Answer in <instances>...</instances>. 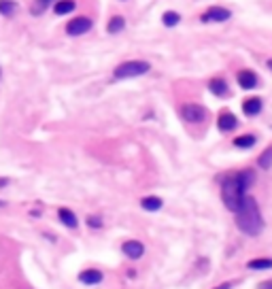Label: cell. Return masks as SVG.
<instances>
[{"instance_id":"1","label":"cell","mask_w":272,"mask_h":289,"mask_svg":"<svg viewBox=\"0 0 272 289\" xmlns=\"http://www.w3.org/2000/svg\"><path fill=\"white\" fill-rule=\"evenodd\" d=\"M255 183V173L251 168H245V170H238L236 174H228L223 176L221 181V198H223V204L228 206L232 213L238 211V206L242 204V198L247 196L249 187Z\"/></svg>"},{"instance_id":"2","label":"cell","mask_w":272,"mask_h":289,"mask_svg":"<svg viewBox=\"0 0 272 289\" xmlns=\"http://www.w3.org/2000/svg\"><path fill=\"white\" fill-rule=\"evenodd\" d=\"M236 228L240 232H245L247 236H259L264 232V217L255 198L251 196L242 198V204L236 211Z\"/></svg>"},{"instance_id":"3","label":"cell","mask_w":272,"mask_h":289,"mask_svg":"<svg viewBox=\"0 0 272 289\" xmlns=\"http://www.w3.org/2000/svg\"><path fill=\"white\" fill-rule=\"evenodd\" d=\"M151 70V64L145 60H128L115 66L113 77L115 79H134V77H143Z\"/></svg>"},{"instance_id":"4","label":"cell","mask_w":272,"mask_h":289,"mask_svg":"<svg viewBox=\"0 0 272 289\" xmlns=\"http://www.w3.org/2000/svg\"><path fill=\"white\" fill-rule=\"evenodd\" d=\"M181 117L187 123H202L208 117L206 109L202 104H196V102H189V104H183L181 107Z\"/></svg>"},{"instance_id":"5","label":"cell","mask_w":272,"mask_h":289,"mask_svg":"<svg viewBox=\"0 0 272 289\" xmlns=\"http://www.w3.org/2000/svg\"><path fill=\"white\" fill-rule=\"evenodd\" d=\"M91 26H94V21H91L90 17H85V15L74 17V19H71L66 23V34L68 37H81V34L90 32Z\"/></svg>"},{"instance_id":"6","label":"cell","mask_w":272,"mask_h":289,"mask_svg":"<svg viewBox=\"0 0 272 289\" xmlns=\"http://www.w3.org/2000/svg\"><path fill=\"white\" fill-rule=\"evenodd\" d=\"M232 17V11L225 9V7H211L206 13L200 15V21L202 23H221V21H228Z\"/></svg>"},{"instance_id":"7","label":"cell","mask_w":272,"mask_h":289,"mask_svg":"<svg viewBox=\"0 0 272 289\" xmlns=\"http://www.w3.org/2000/svg\"><path fill=\"white\" fill-rule=\"evenodd\" d=\"M236 79H238V85L242 90H255L257 83H259L257 75L253 73V70H240V73L236 75Z\"/></svg>"},{"instance_id":"8","label":"cell","mask_w":272,"mask_h":289,"mask_svg":"<svg viewBox=\"0 0 272 289\" xmlns=\"http://www.w3.org/2000/svg\"><path fill=\"white\" fill-rule=\"evenodd\" d=\"M121 251H124L126 257L138 259V257H143V253H145V245L138 243V240H126L124 247H121Z\"/></svg>"},{"instance_id":"9","label":"cell","mask_w":272,"mask_h":289,"mask_svg":"<svg viewBox=\"0 0 272 289\" xmlns=\"http://www.w3.org/2000/svg\"><path fill=\"white\" fill-rule=\"evenodd\" d=\"M262 109H264V102H262V98H257V96L247 98L245 102H242V113H245L247 117L259 115V113H262Z\"/></svg>"},{"instance_id":"10","label":"cell","mask_w":272,"mask_h":289,"mask_svg":"<svg viewBox=\"0 0 272 289\" xmlns=\"http://www.w3.org/2000/svg\"><path fill=\"white\" fill-rule=\"evenodd\" d=\"M238 126V119H236V115H232V113H221L219 115V119H217V128L221 130V132H232V130Z\"/></svg>"},{"instance_id":"11","label":"cell","mask_w":272,"mask_h":289,"mask_svg":"<svg viewBox=\"0 0 272 289\" xmlns=\"http://www.w3.org/2000/svg\"><path fill=\"white\" fill-rule=\"evenodd\" d=\"M102 272L96 268H90V270H83V272L79 274V281L83 283V285H98V283H102Z\"/></svg>"},{"instance_id":"12","label":"cell","mask_w":272,"mask_h":289,"mask_svg":"<svg viewBox=\"0 0 272 289\" xmlns=\"http://www.w3.org/2000/svg\"><path fill=\"white\" fill-rule=\"evenodd\" d=\"M208 90H211V94H215V96H228V83H225V79H221V77H215V79L208 81Z\"/></svg>"},{"instance_id":"13","label":"cell","mask_w":272,"mask_h":289,"mask_svg":"<svg viewBox=\"0 0 272 289\" xmlns=\"http://www.w3.org/2000/svg\"><path fill=\"white\" fill-rule=\"evenodd\" d=\"M57 217H60V221L64 223L66 228H77L79 226L77 215H74L71 209H60V211H57Z\"/></svg>"},{"instance_id":"14","label":"cell","mask_w":272,"mask_h":289,"mask_svg":"<svg viewBox=\"0 0 272 289\" xmlns=\"http://www.w3.org/2000/svg\"><path fill=\"white\" fill-rule=\"evenodd\" d=\"M74 9H77V2H74V0H57V4L54 7L57 15H68V13H73Z\"/></svg>"},{"instance_id":"15","label":"cell","mask_w":272,"mask_h":289,"mask_svg":"<svg viewBox=\"0 0 272 289\" xmlns=\"http://www.w3.org/2000/svg\"><path fill=\"white\" fill-rule=\"evenodd\" d=\"M126 28V19L121 15H115V17H111L109 19V26H107V32L109 34H119L121 30Z\"/></svg>"},{"instance_id":"16","label":"cell","mask_w":272,"mask_h":289,"mask_svg":"<svg viewBox=\"0 0 272 289\" xmlns=\"http://www.w3.org/2000/svg\"><path fill=\"white\" fill-rule=\"evenodd\" d=\"M162 204H164V200L158 198V196H147V198L141 200V206L145 211H160Z\"/></svg>"},{"instance_id":"17","label":"cell","mask_w":272,"mask_h":289,"mask_svg":"<svg viewBox=\"0 0 272 289\" xmlns=\"http://www.w3.org/2000/svg\"><path fill=\"white\" fill-rule=\"evenodd\" d=\"M255 134H242V136H236L234 138V147H238V149H249V147L255 145Z\"/></svg>"},{"instance_id":"18","label":"cell","mask_w":272,"mask_h":289,"mask_svg":"<svg viewBox=\"0 0 272 289\" xmlns=\"http://www.w3.org/2000/svg\"><path fill=\"white\" fill-rule=\"evenodd\" d=\"M249 270H270L272 268V259H251L247 262Z\"/></svg>"},{"instance_id":"19","label":"cell","mask_w":272,"mask_h":289,"mask_svg":"<svg viewBox=\"0 0 272 289\" xmlns=\"http://www.w3.org/2000/svg\"><path fill=\"white\" fill-rule=\"evenodd\" d=\"M162 21H164V26L168 28H175L179 21H181V15L177 13V11H166L164 15H162Z\"/></svg>"},{"instance_id":"20","label":"cell","mask_w":272,"mask_h":289,"mask_svg":"<svg viewBox=\"0 0 272 289\" xmlns=\"http://www.w3.org/2000/svg\"><path fill=\"white\" fill-rule=\"evenodd\" d=\"M15 9H17V4L13 2V0H0V15L11 17L15 13Z\"/></svg>"},{"instance_id":"21","label":"cell","mask_w":272,"mask_h":289,"mask_svg":"<svg viewBox=\"0 0 272 289\" xmlns=\"http://www.w3.org/2000/svg\"><path fill=\"white\" fill-rule=\"evenodd\" d=\"M257 164H259V168H264V170H268L272 166V147H268V149H266L262 155H259Z\"/></svg>"},{"instance_id":"22","label":"cell","mask_w":272,"mask_h":289,"mask_svg":"<svg viewBox=\"0 0 272 289\" xmlns=\"http://www.w3.org/2000/svg\"><path fill=\"white\" fill-rule=\"evenodd\" d=\"M88 226L90 228H102V219L100 217H88Z\"/></svg>"},{"instance_id":"23","label":"cell","mask_w":272,"mask_h":289,"mask_svg":"<svg viewBox=\"0 0 272 289\" xmlns=\"http://www.w3.org/2000/svg\"><path fill=\"white\" fill-rule=\"evenodd\" d=\"M259 289H272V279H268V281H262V283H259Z\"/></svg>"},{"instance_id":"24","label":"cell","mask_w":272,"mask_h":289,"mask_svg":"<svg viewBox=\"0 0 272 289\" xmlns=\"http://www.w3.org/2000/svg\"><path fill=\"white\" fill-rule=\"evenodd\" d=\"M213 289H232V281L221 283V285H217V287H213Z\"/></svg>"},{"instance_id":"25","label":"cell","mask_w":272,"mask_h":289,"mask_svg":"<svg viewBox=\"0 0 272 289\" xmlns=\"http://www.w3.org/2000/svg\"><path fill=\"white\" fill-rule=\"evenodd\" d=\"M7 183H9V179H0V187H2V185H7Z\"/></svg>"},{"instance_id":"26","label":"cell","mask_w":272,"mask_h":289,"mask_svg":"<svg viewBox=\"0 0 272 289\" xmlns=\"http://www.w3.org/2000/svg\"><path fill=\"white\" fill-rule=\"evenodd\" d=\"M40 4H47V2H54V0H38Z\"/></svg>"},{"instance_id":"27","label":"cell","mask_w":272,"mask_h":289,"mask_svg":"<svg viewBox=\"0 0 272 289\" xmlns=\"http://www.w3.org/2000/svg\"><path fill=\"white\" fill-rule=\"evenodd\" d=\"M266 66H268V68L272 70V60H268V62H266Z\"/></svg>"},{"instance_id":"28","label":"cell","mask_w":272,"mask_h":289,"mask_svg":"<svg viewBox=\"0 0 272 289\" xmlns=\"http://www.w3.org/2000/svg\"><path fill=\"white\" fill-rule=\"evenodd\" d=\"M0 206H4V202H2V200H0Z\"/></svg>"},{"instance_id":"29","label":"cell","mask_w":272,"mask_h":289,"mask_svg":"<svg viewBox=\"0 0 272 289\" xmlns=\"http://www.w3.org/2000/svg\"><path fill=\"white\" fill-rule=\"evenodd\" d=\"M0 75H2V70H0Z\"/></svg>"}]
</instances>
